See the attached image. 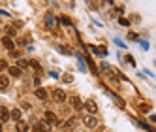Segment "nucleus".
I'll list each match as a JSON object with an SVG mask.
<instances>
[{
    "mask_svg": "<svg viewBox=\"0 0 156 132\" xmlns=\"http://www.w3.org/2000/svg\"><path fill=\"white\" fill-rule=\"evenodd\" d=\"M0 46H4L6 49H9V51H12V49L15 47V43H13V40L9 38V36H6V38H2V40H0Z\"/></svg>",
    "mask_w": 156,
    "mask_h": 132,
    "instance_id": "f257e3e1",
    "label": "nucleus"
},
{
    "mask_svg": "<svg viewBox=\"0 0 156 132\" xmlns=\"http://www.w3.org/2000/svg\"><path fill=\"white\" fill-rule=\"evenodd\" d=\"M53 98H55L57 102H64V100H66V93H64L62 89H55V91H53Z\"/></svg>",
    "mask_w": 156,
    "mask_h": 132,
    "instance_id": "f03ea898",
    "label": "nucleus"
},
{
    "mask_svg": "<svg viewBox=\"0 0 156 132\" xmlns=\"http://www.w3.org/2000/svg\"><path fill=\"white\" fill-rule=\"evenodd\" d=\"M83 108L87 109V112H90V113H96V109H98V106H96L94 100H87V102H83Z\"/></svg>",
    "mask_w": 156,
    "mask_h": 132,
    "instance_id": "7ed1b4c3",
    "label": "nucleus"
},
{
    "mask_svg": "<svg viewBox=\"0 0 156 132\" xmlns=\"http://www.w3.org/2000/svg\"><path fill=\"white\" fill-rule=\"evenodd\" d=\"M70 102H72V108H73V109H83V102H81L79 96H72Z\"/></svg>",
    "mask_w": 156,
    "mask_h": 132,
    "instance_id": "20e7f679",
    "label": "nucleus"
},
{
    "mask_svg": "<svg viewBox=\"0 0 156 132\" xmlns=\"http://www.w3.org/2000/svg\"><path fill=\"white\" fill-rule=\"evenodd\" d=\"M8 72H9V75H12V78H19V75L23 74L19 66H9V68H8Z\"/></svg>",
    "mask_w": 156,
    "mask_h": 132,
    "instance_id": "39448f33",
    "label": "nucleus"
},
{
    "mask_svg": "<svg viewBox=\"0 0 156 132\" xmlns=\"http://www.w3.org/2000/svg\"><path fill=\"white\" fill-rule=\"evenodd\" d=\"M83 123H85V125H87L88 128H96V125H98V121H96L94 117H88V115H87V117H85V121H83Z\"/></svg>",
    "mask_w": 156,
    "mask_h": 132,
    "instance_id": "423d86ee",
    "label": "nucleus"
},
{
    "mask_svg": "<svg viewBox=\"0 0 156 132\" xmlns=\"http://www.w3.org/2000/svg\"><path fill=\"white\" fill-rule=\"evenodd\" d=\"M43 117H45V121H49V123H57V125L60 123V121L57 119V115H55L53 112H45V115H43Z\"/></svg>",
    "mask_w": 156,
    "mask_h": 132,
    "instance_id": "0eeeda50",
    "label": "nucleus"
},
{
    "mask_svg": "<svg viewBox=\"0 0 156 132\" xmlns=\"http://www.w3.org/2000/svg\"><path fill=\"white\" fill-rule=\"evenodd\" d=\"M8 85H9V78L8 75H0V91L8 89Z\"/></svg>",
    "mask_w": 156,
    "mask_h": 132,
    "instance_id": "6e6552de",
    "label": "nucleus"
},
{
    "mask_svg": "<svg viewBox=\"0 0 156 132\" xmlns=\"http://www.w3.org/2000/svg\"><path fill=\"white\" fill-rule=\"evenodd\" d=\"M8 119H9V112L6 108H0V123H6Z\"/></svg>",
    "mask_w": 156,
    "mask_h": 132,
    "instance_id": "1a4fd4ad",
    "label": "nucleus"
},
{
    "mask_svg": "<svg viewBox=\"0 0 156 132\" xmlns=\"http://www.w3.org/2000/svg\"><path fill=\"white\" fill-rule=\"evenodd\" d=\"M9 117H12L13 121H21V109L19 108H13L12 112H9Z\"/></svg>",
    "mask_w": 156,
    "mask_h": 132,
    "instance_id": "9d476101",
    "label": "nucleus"
},
{
    "mask_svg": "<svg viewBox=\"0 0 156 132\" xmlns=\"http://www.w3.org/2000/svg\"><path fill=\"white\" fill-rule=\"evenodd\" d=\"M15 128H17V132H27L28 130V125L23 123V121H17V127Z\"/></svg>",
    "mask_w": 156,
    "mask_h": 132,
    "instance_id": "9b49d317",
    "label": "nucleus"
},
{
    "mask_svg": "<svg viewBox=\"0 0 156 132\" xmlns=\"http://www.w3.org/2000/svg\"><path fill=\"white\" fill-rule=\"evenodd\" d=\"M36 96H38V98H41V100H45V98H47V91L40 87V89H36Z\"/></svg>",
    "mask_w": 156,
    "mask_h": 132,
    "instance_id": "f8f14e48",
    "label": "nucleus"
},
{
    "mask_svg": "<svg viewBox=\"0 0 156 132\" xmlns=\"http://www.w3.org/2000/svg\"><path fill=\"white\" fill-rule=\"evenodd\" d=\"M40 128H41L43 132H49V130H51V127H49L47 121H41V123H40Z\"/></svg>",
    "mask_w": 156,
    "mask_h": 132,
    "instance_id": "ddd939ff",
    "label": "nucleus"
},
{
    "mask_svg": "<svg viewBox=\"0 0 156 132\" xmlns=\"http://www.w3.org/2000/svg\"><path fill=\"white\" fill-rule=\"evenodd\" d=\"M6 34H8L9 38H12V36H15V28H13L12 25H9V27H6Z\"/></svg>",
    "mask_w": 156,
    "mask_h": 132,
    "instance_id": "4468645a",
    "label": "nucleus"
},
{
    "mask_svg": "<svg viewBox=\"0 0 156 132\" xmlns=\"http://www.w3.org/2000/svg\"><path fill=\"white\" fill-rule=\"evenodd\" d=\"M149 109H151V106H149V104H139V112H141V113H147Z\"/></svg>",
    "mask_w": 156,
    "mask_h": 132,
    "instance_id": "2eb2a0df",
    "label": "nucleus"
},
{
    "mask_svg": "<svg viewBox=\"0 0 156 132\" xmlns=\"http://www.w3.org/2000/svg\"><path fill=\"white\" fill-rule=\"evenodd\" d=\"M45 21H47V25H49V27H53V25H55V19H53V15H47V17H45Z\"/></svg>",
    "mask_w": 156,
    "mask_h": 132,
    "instance_id": "dca6fc26",
    "label": "nucleus"
},
{
    "mask_svg": "<svg viewBox=\"0 0 156 132\" xmlns=\"http://www.w3.org/2000/svg\"><path fill=\"white\" fill-rule=\"evenodd\" d=\"M28 64H30V66H32L34 70H40V64H38L36 61H28Z\"/></svg>",
    "mask_w": 156,
    "mask_h": 132,
    "instance_id": "f3484780",
    "label": "nucleus"
},
{
    "mask_svg": "<svg viewBox=\"0 0 156 132\" xmlns=\"http://www.w3.org/2000/svg\"><path fill=\"white\" fill-rule=\"evenodd\" d=\"M9 55H12V57H15V59H17L19 55H21V51H19V49H12V51H9Z\"/></svg>",
    "mask_w": 156,
    "mask_h": 132,
    "instance_id": "a211bd4d",
    "label": "nucleus"
},
{
    "mask_svg": "<svg viewBox=\"0 0 156 132\" xmlns=\"http://www.w3.org/2000/svg\"><path fill=\"white\" fill-rule=\"evenodd\" d=\"M126 62H128V64H133V66H136V61H133V57H132V55H126Z\"/></svg>",
    "mask_w": 156,
    "mask_h": 132,
    "instance_id": "6ab92c4d",
    "label": "nucleus"
},
{
    "mask_svg": "<svg viewBox=\"0 0 156 132\" xmlns=\"http://www.w3.org/2000/svg\"><path fill=\"white\" fill-rule=\"evenodd\" d=\"M6 68H8V62L4 59H0V70H6Z\"/></svg>",
    "mask_w": 156,
    "mask_h": 132,
    "instance_id": "aec40b11",
    "label": "nucleus"
},
{
    "mask_svg": "<svg viewBox=\"0 0 156 132\" xmlns=\"http://www.w3.org/2000/svg\"><path fill=\"white\" fill-rule=\"evenodd\" d=\"M19 68H25V66H28V61H19Z\"/></svg>",
    "mask_w": 156,
    "mask_h": 132,
    "instance_id": "412c9836",
    "label": "nucleus"
},
{
    "mask_svg": "<svg viewBox=\"0 0 156 132\" xmlns=\"http://www.w3.org/2000/svg\"><path fill=\"white\" fill-rule=\"evenodd\" d=\"M60 21H62V23H64V25H72V21H70L68 17H66V15H64V17H62Z\"/></svg>",
    "mask_w": 156,
    "mask_h": 132,
    "instance_id": "4be33fe9",
    "label": "nucleus"
},
{
    "mask_svg": "<svg viewBox=\"0 0 156 132\" xmlns=\"http://www.w3.org/2000/svg\"><path fill=\"white\" fill-rule=\"evenodd\" d=\"M58 49H60V51H62V53H66V55H70V53H72V51H70V49H66V46H60V47H58Z\"/></svg>",
    "mask_w": 156,
    "mask_h": 132,
    "instance_id": "5701e85b",
    "label": "nucleus"
},
{
    "mask_svg": "<svg viewBox=\"0 0 156 132\" xmlns=\"http://www.w3.org/2000/svg\"><path fill=\"white\" fill-rule=\"evenodd\" d=\"M119 23H120V25H124V27H128V25H130V23H128V19H122V17L119 19Z\"/></svg>",
    "mask_w": 156,
    "mask_h": 132,
    "instance_id": "b1692460",
    "label": "nucleus"
},
{
    "mask_svg": "<svg viewBox=\"0 0 156 132\" xmlns=\"http://www.w3.org/2000/svg\"><path fill=\"white\" fill-rule=\"evenodd\" d=\"M32 132H43V130H41V128H40V125H36V127H34V128H32Z\"/></svg>",
    "mask_w": 156,
    "mask_h": 132,
    "instance_id": "393cba45",
    "label": "nucleus"
},
{
    "mask_svg": "<svg viewBox=\"0 0 156 132\" xmlns=\"http://www.w3.org/2000/svg\"><path fill=\"white\" fill-rule=\"evenodd\" d=\"M128 38H130V40H137V36L133 34V32H130V34H128Z\"/></svg>",
    "mask_w": 156,
    "mask_h": 132,
    "instance_id": "a878e982",
    "label": "nucleus"
},
{
    "mask_svg": "<svg viewBox=\"0 0 156 132\" xmlns=\"http://www.w3.org/2000/svg\"><path fill=\"white\" fill-rule=\"evenodd\" d=\"M104 2H107V4H113V2H115V0H104Z\"/></svg>",
    "mask_w": 156,
    "mask_h": 132,
    "instance_id": "bb28decb",
    "label": "nucleus"
},
{
    "mask_svg": "<svg viewBox=\"0 0 156 132\" xmlns=\"http://www.w3.org/2000/svg\"><path fill=\"white\" fill-rule=\"evenodd\" d=\"M0 132H2V123H0Z\"/></svg>",
    "mask_w": 156,
    "mask_h": 132,
    "instance_id": "cd10ccee",
    "label": "nucleus"
}]
</instances>
